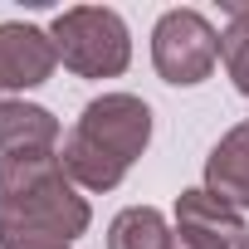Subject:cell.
Instances as JSON below:
<instances>
[{"label":"cell","mask_w":249,"mask_h":249,"mask_svg":"<svg viewBox=\"0 0 249 249\" xmlns=\"http://www.w3.org/2000/svg\"><path fill=\"white\" fill-rule=\"evenodd\" d=\"M152 142V107L137 93H103L93 98L69 127L59 161L83 191H117L132 161Z\"/></svg>","instance_id":"obj_1"},{"label":"cell","mask_w":249,"mask_h":249,"mask_svg":"<svg viewBox=\"0 0 249 249\" xmlns=\"http://www.w3.org/2000/svg\"><path fill=\"white\" fill-rule=\"evenodd\" d=\"M152 64L171 88H196L220 64V35L200 10H166L152 30Z\"/></svg>","instance_id":"obj_4"},{"label":"cell","mask_w":249,"mask_h":249,"mask_svg":"<svg viewBox=\"0 0 249 249\" xmlns=\"http://www.w3.org/2000/svg\"><path fill=\"white\" fill-rule=\"evenodd\" d=\"M0 249H73V244L44 239V234H0Z\"/></svg>","instance_id":"obj_11"},{"label":"cell","mask_w":249,"mask_h":249,"mask_svg":"<svg viewBox=\"0 0 249 249\" xmlns=\"http://www.w3.org/2000/svg\"><path fill=\"white\" fill-rule=\"evenodd\" d=\"M88 225L93 210L69 181L59 152L0 161V234H44L73 244Z\"/></svg>","instance_id":"obj_2"},{"label":"cell","mask_w":249,"mask_h":249,"mask_svg":"<svg viewBox=\"0 0 249 249\" xmlns=\"http://www.w3.org/2000/svg\"><path fill=\"white\" fill-rule=\"evenodd\" d=\"M59 147V117L39 103H0V161L15 157H44Z\"/></svg>","instance_id":"obj_7"},{"label":"cell","mask_w":249,"mask_h":249,"mask_svg":"<svg viewBox=\"0 0 249 249\" xmlns=\"http://www.w3.org/2000/svg\"><path fill=\"white\" fill-rule=\"evenodd\" d=\"M220 64L230 83L249 98V5H230V25L220 30Z\"/></svg>","instance_id":"obj_10"},{"label":"cell","mask_w":249,"mask_h":249,"mask_svg":"<svg viewBox=\"0 0 249 249\" xmlns=\"http://www.w3.org/2000/svg\"><path fill=\"white\" fill-rule=\"evenodd\" d=\"M205 191L234 210H249V122L230 127L205 157Z\"/></svg>","instance_id":"obj_8"},{"label":"cell","mask_w":249,"mask_h":249,"mask_svg":"<svg viewBox=\"0 0 249 249\" xmlns=\"http://www.w3.org/2000/svg\"><path fill=\"white\" fill-rule=\"evenodd\" d=\"M239 249H249V230H244V239H239Z\"/></svg>","instance_id":"obj_12"},{"label":"cell","mask_w":249,"mask_h":249,"mask_svg":"<svg viewBox=\"0 0 249 249\" xmlns=\"http://www.w3.org/2000/svg\"><path fill=\"white\" fill-rule=\"evenodd\" d=\"M176 249H239L244 239V210L225 205L205 186H191L176 196Z\"/></svg>","instance_id":"obj_6"},{"label":"cell","mask_w":249,"mask_h":249,"mask_svg":"<svg viewBox=\"0 0 249 249\" xmlns=\"http://www.w3.org/2000/svg\"><path fill=\"white\" fill-rule=\"evenodd\" d=\"M107 249H176V230L157 205H127L107 225Z\"/></svg>","instance_id":"obj_9"},{"label":"cell","mask_w":249,"mask_h":249,"mask_svg":"<svg viewBox=\"0 0 249 249\" xmlns=\"http://www.w3.org/2000/svg\"><path fill=\"white\" fill-rule=\"evenodd\" d=\"M54 54L78 78H117L132 64V35L127 20L107 5H69L49 25Z\"/></svg>","instance_id":"obj_3"},{"label":"cell","mask_w":249,"mask_h":249,"mask_svg":"<svg viewBox=\"0 0 249 249\" xmlns=\"http://www.w3.org/2000/svg\"><path fill=\"white\" fill-rule=\"evenodd\" d=\"M54 69H59V54H54L49 30L25 25V20L0 25V103H15L20 93L49 83Z\"/></svg>","instance_id":"obj_5"}]
</instances>
